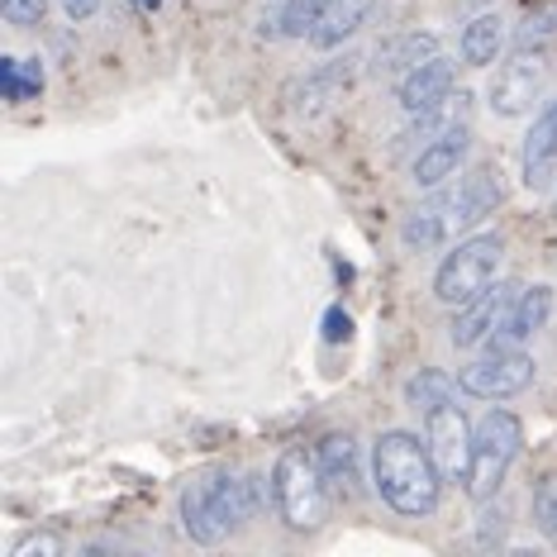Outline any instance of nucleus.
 Masks as SVG:
<instances>
[{
	"instance_id": "1",
	"label": "nucleus",
	"mask_w": 557,
	"mask_h": 557,
	"mask_svg": "<svg viewBox=\"0 0 557 557\" xmlns=\"http://www.w3.org/2000/svg\"><path fill=\"white\" fill-rule=\"evenodd\" d=\"M372 476H376L382 500L396 515L424 519V515H434L443 500V472H438L434 453H429V438L420 443V434H410V429H386V434L376 438Z\"/></svg>"
},
{
	"instance_id": "2",
	"label": "nucleus",
	"mask_w": 557,
	"mask_h": 557,
	"mask_svg": "<svg viewBox=\"0 0 557 557\" xmlns=\"http://www.w3.org/2000/svg\"><path fill=\"white\" fill-rule=\"evenodd\" d=\"M252 505H258V491H252L248 476L210 467V472H196L182 486V529L200 548H214L252 515Z\"/></svg>"
},
{
	"instance_id": "3",
	"label": "nucleus",
	"mask_w": 557,
	"mask_h": 557,
	"mask_svg": "<svg viewBox=\"0 0 557 557\" xmlns=\"http://www.w3.org/2000/svg\"><path fill=\"white\" fill-rule=\"evenodd\" d=\"M524 448V424L510 410H486L472 438V467H467V496L472 500H491L500 491L510 462Z\"/></svg>"
},
{
	"instance_id": "4",
	"label": "nucleus",
	"mask_w": 557,
	"mask_h": 557,
	"mask_svg": "<svg viewBox=\"0 0 557 557\" xmlns=\"http://www.w3.org/2000/svg\"><path fill=\"white\" fill-rule=\"evenodd\" d=\"M272 500L290 529H320L329 515L324 472L306 448H286L272 467Z\"/></svg>"
},
{
	"instance_id": "5",
	"label": "nucleus",
	"mask_w": 557,
	"mask_h": 557,
	"mask_svg": "<svg viewBox=\"0 0 557 557\" xmlns=\"http://www.w3.org/2000/svg\"><path fill=\"white\" fill-rule=\"evenodd\" d=\"M500 258H505L500 234L462 238V244L438 262V272H434V296L443 300V306H467V300H476L481 290L496 282Z\"/></svg>"
},
{
	"instance_id": "6",
	"label": "nucleus",
	"mask_w": 557,
	"mask_h": 557,
	"mask_svg": "<svg viewBox=\"0 0 557 557\" xmlns=\"http://www.w3.org/2000/svg\"><path fill=\"white\" fill-rule=\"evenodd\" d=\"M543 82H548V48L543 44H519L515 53L496 67V77H491V110L505 115V120L524 115V110L539 100Z\"/></svg>"
},
{
	"instance_id": "7",
	"label": "nucleus",
	"mask_w": 557,
	"mask_h": 557,
	"mask_svg": "<svg viewBox=\"0 0 557 557\" xmlns=\"http://www.w3.org/2000/svg\"><path fill=\"white\" fill-rule=\"evenodd\" d=\"M529 382H534V358L519 348H491L486 358H476L458 372V386L476 400H510Z\"/></svg>"
},
{
	"instance_id": "8",
	"label": "nucleus",
	"mask_w": 557,
	"mask_h": 557,
	"mask_svg": "<svg viewBox=\"0 0 557 557\" xmlns=\"http://www.w3.org/2000/svg\"><path fill=\"white\" fill-rule=\"evenodd\" d=\"M424 438H429V453H434L443 481H467L476 429L467 424L462 405L443 400V405H434V410H424Z\"/></svg>"
},
{
	"instance_id": "9",
	"label": "nucleus",
	"mask_w": 557,
	"mask_h": 557,
	"mask_svg": "<svg viewBox=\"0 0 557 557\" xmlns=\"http://www.w3.org/2000/svg\"><path fill=\"white\" fill-rule=\"evenodd\" d=\"M519 290L524 286H496V290L486 286L476 300L458 306V320H453V334H448L453 348H476V344H486V338H496Z\"/></svg>"
},
{
	"instance_id": "10",
	"label": "nucleus",
	"mask_w": 557,
	"mask_h": 557,
	"mask_svg": "<svg viewBox=\"0 0 557 557\" xmlns=\"http://www.w3.org/2000/svg\"><path fill=\"white\" fill-rule=\"evenodd\" d=\"M548 314H553V286H524L515 296L510 314H505L500 334L491 338V348H515V344H524V338H534L539 329L548 324Z\"/></svg>"
},
{
	"instance_id": "11",
	"label": "nucleus",
	"mask_w": 557,
	"mask_h": 557,
	"mask_svg": "<svg viewBox=\"0 0 557 557\" xmlns=\"http://www.w3.org/2000/svg\"><path fill=\"white\" fill-rule=\"evenodd\" d=\"M467 148H472V129L458 124V129L429 138V148H420V158H414V182L420 186H443L448 176H458Z\"/></svg>"
},
{
	"instance_id": "12",
	"label": "nucleus",
	"mask_w": 557,
	"mask_h": 557,
	"mask_svg": "<svg viewBox=\"0 0 557 557\" xmlns=\"http://www.w3.org/2000/svg\"><path fill=\"white\" fill-rule=\"evenodd\" d=\"M557 168V100L539 110L534 129L524 134V186H548V176Z\"/></svg>"
},
{
	"instance_id": "13",
	"label": "nucleus",
	"mask_w": 557,
	"mask_h": 557,
	"mask_svg": "<svg viewBox=\"0 0 557 557\" xmlns=\"http://www.w3.org/2000/svg\"><path fill=\"white\" fill-rule=\"evenodd\" d=\"M448 91H453V62L438 58V53L400 77V106H405V115H420V110L438 106Z\"/></svg>"
},
{
	"instance_id": "14",
	"label": "nucleus",
	"mask_w": 557,
	"mask_h": 557,
	"mask_svg": "<svg viewBox=\"0 0 557 557\" xmlns=\"http://www.w3.org/2000/svg\"><path fill=\"white\" fill-rule=\"evenodd\" d=\"M500 206V182L491 172H472L462 176L458 191H448V210H453V230H472L491 210Z\"/></svg>"
},
{
	"instance_id": "15",
	"label": "nucleus",
	"mask_w": 557,
	"mask_h": 557,
	"mask_svg": "<svg viewBox=\"0 0 557 557\" xmlns=\"http://www.w3.org/2000/svg\"><path fill=\"white\" fill-rule=\"evenodd\" d=\"M448 230H453V210H448V191H443V196H434V200H424L420 210L405 214L400 238H405L410 248H434V244H443V238H448Z\"/></svg>"
},
{
	"instance_id": "16",
	"label": "nucleus",
	"mask_w": 557,
	"mask_h": 557,
	"mask_svg": "<svg viewBox=\"0 0 557 557\" xmlns=\"http://www.w3.org/2000/svg\"><path fill=\"white\" fill-rule=\"evenodd\" d=\"M314 462H320L324 481H334V486L344 491L358 486V443H352V434H324L320 448H314Z\"/></svg>"
},
{
	"instance_id": "17",
	"label": "nucleus",
	"mask_w": 557,
	"mask_h": 557,
	"mask_svg": "<svg viewBox=\"0 0 557 557\" xmlns=\"http://www.w3.org/2000/svg\"><path fill=\"white\" fill-rule=\"evenodd\" d=\"M500 44H505L500 15H476L462 29V62L467 67H491V62L500 58Z\"/></svg>"
},
{
	"instance_id": "18",
	"label": "nucleus",
	"mask_w": 557,
	"mask_h": 557,
	"mask_svg": "<svg viewBox=\"0 0 557 557\" xmlns=\"http://www.w3.org/2000/svg\"><path fill=\"white\" fill-rule=\"evenodd\" d=\"M362 15H367V0H329L324 15H320V24L310 29L314 48H334V44H344L348 34L362 24Z\"/></svg>"
},
{
	"instance_id": "19",
	"label": "nucleus",
	"mask_w": 557,
	"mask_h": 557,
	"mask_svg": "<svg viewBox=\"0 0 557 557\" xmlns=\"http://www.w3.org/2000/svg\"><path fill=\"white\" fill-rule=\"evenodd\" d=\"M434 53H438L434 34H405V39H391V44L376 48V72H414Z\"/></svg>"
},
{
	"instance_id": "20",
	"label": "nucleus",
	"mask_w": 557,
	"mask_h": 557,
	"mask_svg": "<svg viewBox=\"0 0 557 557\" xmlns=\"http://www.w3.org/2000/svg\"><path fill=\"white\" fill-rule=\"evenodd\" d=\"M0 86H5V100H29L44 91V67L39 58L20 62V58H0Z\"/></svg>"
},
{
	"instance_id": "21",
	"label": "nucleus",
	"mask_w": 557,
	"mask_h": 557,
	"mask_svg": "<svg viewBox=\"0 0 557 557\" xmlns=\"http://www.w3.org/2000/svg\"><path fill=\"white\" fill-rule=\"evenodd\" d=\"M453 391H458V382H453V376H443V372H434V367H429V372H420L414 376L410 386H405V400L414 405V410H434V405H443V400H453Z\"/></svg>"
},
{
	"instance_id": "22",
	"label": "nucleus",
	"mask_w": 557,
	"mask_h": 557,
	"mask_svg": "<svg viewBox=\"0 0 557 557\" xmlns=\"http://www.w3.org/2000/svg\"><path fill=\"white\" fill-rule=\"evenodd\" d=\"M324 5L329 0H286V10H282V34L286 39H300V34H310L314 24H320V15H324Z\"/></svg>"
},
{
	"instance_id": "23",
	"label": "nucleus",
	"mask_w": 557,
	"mask_h": 557,
	"mask_svg": "<svg viewBox=\"0 0 557 557\" xmlns=\"http://www.w3.org/2000/svg\"><path fill=\"white\" fill-rule=\"evenodd\" d=\"M534 524L543 539L557 543V481H543L534 491Z\"/></svg>"
},
{
	"instance_id": "24",
	"label": "nucleus",
	"mask_w": 557,
	"mask_h": 557,
	"mask_svg": "<svg viewBox=\"0 0 557 557\" xmlns=\"http://www.w3.org/2000/svg\"><path fill=\"white\" fill-rule=\"evenodd\" d=\"M0 15H5V24H15V29H34L48 15V0H0Z\"/></svg>"
},
{
	"instance_id": "25",
	"label": "nucleus",
	"mask_w": 557,
	"mask_h": 557,
	"mask_svg": "<svg viewBox=\"0 0 557 557\" xmlns=\"http://www.w3.org/2000/svg\"><path fill=\"white\" fill-rule=\"evenodd\" d=\"M29 553L58 557V553H62V543H58L53 534H29V539H20V543H15V557H29Z\"/></svg>"
},
{
	"instance_id": "26",
	"label": "nucleus",
	"mask_w": 557,
	"mask_h": 557,
	"mask_svg": "<svg viewBox=\"0 0 557 557\" xmlns=\"http://www.w3.org/2000/svg\"><path fill=\"white\" fill-rule=\"evenodd\" d=\"M324 334H329V338H348V314H338V310L329 314V329H324Z\"/></svg>"
},
{
	"instance_id": "27",
	"label": "nucleus",
	"mask_w": 557,
	"mask_h": 557,
	"mask_svg": "<svg viewBox=\"0 0 557 557\" xmlns=\"http://www.w3.org/2000/svg\"><path fill=\"white\" fill-rule=\"evenodd\" d=\"M134 10H158V0H129Z\"/></svg>"
}]
</instances>
